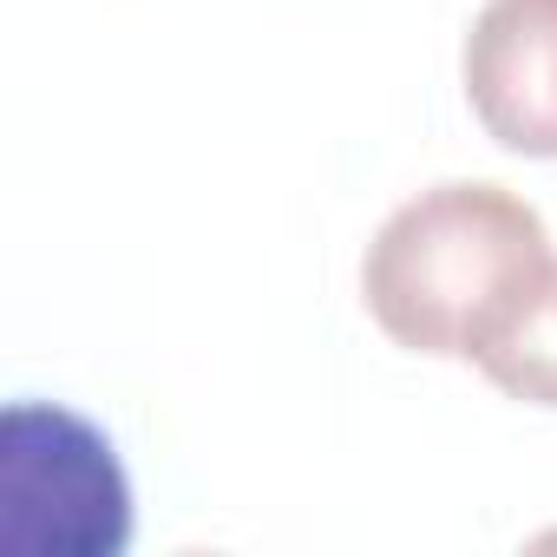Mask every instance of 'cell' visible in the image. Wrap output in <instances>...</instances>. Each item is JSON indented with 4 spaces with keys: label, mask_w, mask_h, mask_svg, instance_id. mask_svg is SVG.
Here are the masks:
<instances>
[{
    "label": "cell",
    "mask_w": 557,
    "mask_h": 557,
    "mask_svg": "<svg viewBox=\"0 0 557 557\" xmlns=\"http://www.w3.org/2000/svg\"><path fill=\"white\" fill-rule=\"evenodd\" d=\"M550 262L544 216L505 184H433L407 197L361 256V296L381 335L407 355L472 361L492 322Z\"/></svg>",
    "instance_id": "cell-1"
},
{
    "label": "cell",
    "mask_w": 557,
    "mask_h": 557,
    "mask_svg": "<svg viewBox=\"0 0 557 557\" xmlns=\"http://www.w3.org/2000/svg\"><path fill=\"white\" fill-rule=\"evenodd\" d=\"M0 537L14 557H125L132 479L86 413L60 400L8 407L0 420Z\"/></svg>",
    "instance_id": "cell-2"
},
{
    "label": "cell",
    "mask_w": 557,
    "mask_h": 557,
    "mask_svg": "<svg viewBox=\"0 0 557 557\" xmlns=\"http://www.w3.org/2000/svg\"><path fill=\"white\" fill-rule=\"evenodd\" d=\"M459 73L492 145L557 158V0H485Z\"/></svg>",
    "instance_id": "cell-3"
},
{
    "label": "cell",
    "mask_w": 557,
    "mask_h": 557,
    "mask_svg": "<svg viewBox=\"0 0 557 557\" xmlns=\"http://www.w3.org/2000/svg\"><path fill=\"white\" fill-rule=\"evenodd\" d=\"M472 368L524 407H557V256L492 322V335L472 348Z\"/></svg>",
    "instance_id": "cell-4"
}]
</instances>
